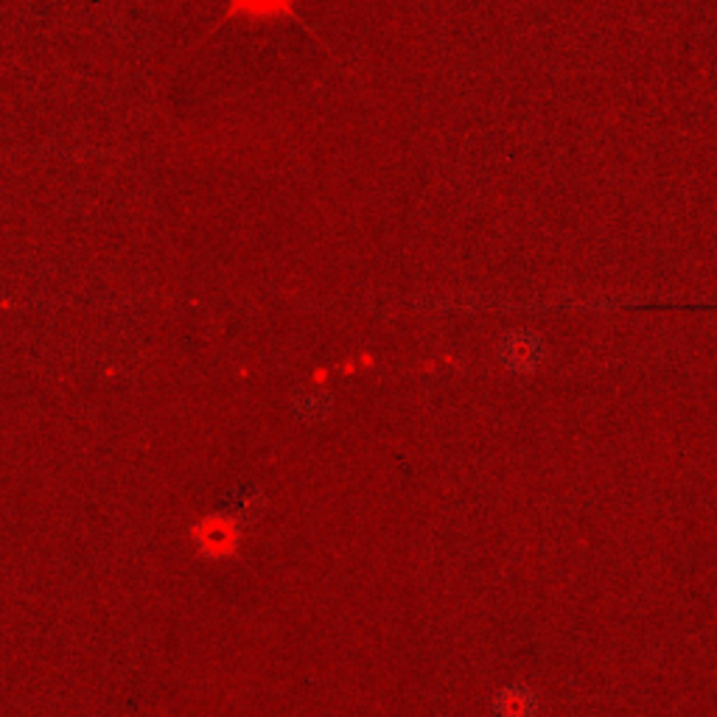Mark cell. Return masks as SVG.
I'll return each instance as SVG.
<instances>
[{"instance_id": "obj_1", "label": "cell", "mask_w": 717, "mask_h": 717, "mask_svg": "<svg viewBox=\"0 0 717 717\" xmlns=\"http://www.w3.org/2000/svg\"><path fill=\"white\" fill-rule=\"evenodd\" d=\"M234 20H247V23H272V20H295L300 23L295 12V0H227L225 12L216 20V28ZM303 26V23H300Z\"/></svg>"}, {"instance_id": "obj_2", "label": "cell", "mask_w": 717, "mask_h": 717, "mask_svg": "<svg viewBox=\"0 0 717 717\" xmlns=\"http://www.w3.org/2000/svg\"><path fill=\"white\" fill-rule=\"evenodd\" d=\"M264 507H266L264 491H261L259 485H250V482L234 485V488L225 493V499H222V516H225L230 524H236L239 530L241 527H250L252 522H259Z\"/></svg>"}, {"instance_id": "obj_3", "label": "cell", "mask_w": 717, "mask_h": 717, "mask_svg": "<svg viewBox=\"0 0 717 717\" xmlns=\"http://www.w3.org/2000/svg\"><path fill=\"white\" fill-rule=\"evenodd\" d=\"M499 356L513 373H530L541 362L543 345L533 331H511L499 345Z\"/></svg>"}, {"instance_id": "obj_4", "label": "cell", "mask_w": 717, "mask_h": 717, "mask_svg": "<svg viewBox=\"0 0 717 717\" xmlns=\"http://www.w3.org/2000/svg\"><path fill=\"white\" fill-rule=\"evenodd\" d=\"M536 692L527 690V686H504V690L497 692V698H493V715L497 717H536Z\"/></svg>"}, {"instance_id": "obj_5", "label": "cell", "mask_w": 717, "mask_h": 717, "mask_svg": "<svg viewBox=\"0 0 717 717\" xmlns=\"http://www.w3.org/2000/svg\"><path fill=\"white\" fill-rule=\"evenodd\" d=\"M289 407L300 420L314 423V420H323L331 413V398L325 393H295Z\"/></svg>"}]
</instances>
